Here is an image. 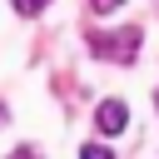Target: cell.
Wrapping results in <instances>:
<instances>
[{"instance_id": "2", "label": "cell", "mask_w": 159, "mask_h": 159, "mask_svg": "<svg viewBox=\"0 0 159 159\" xmlns=\"http://www.w3.org/2000/svg\"><path fill=\"white\" fill-rule=\"evenodd\" d=\"M94 124H99V134H119V129L129 124V104H124V99H99Z\"/></svg>"}, {"instance_id": "1", "label": "cell", "mask_w": 159, "mask_h": 159, "mask_svg": "<svg viewBox=\"0 0 159 159\" xmlns=\"http://www.w3.org/2000/svg\"><path fill=\"white\" fill-rule=\"evenodd\" d=\"M89 55H99V60H134L139 55V30H99V35H89Z\"/></svg>"}, {"instance_id": "5", "label": "cell", "mask_w": 159, "mask_h": 159, "mask_svg": "<svg viewBox=\"0 0 159 159\" xmlns=\"http://www.w3.org/2000/svg\"><path fill=\"white\" fill-rule=\"evenodd\" d=\"M45 5H50V0H15V10H20V15H40Z\"/></svg>"}, {"instance_id": "4", "label": "cell", "mask_w": 159, "mask_h": 159, "mask_svg": "<svg viewBox=\"0 0 159 159\" xmlns=\"http://www.w3.org/2000/svg\"><path fill=\"white\" fill-rule=\"evenodd\" d=\"M119 5H124V0H89V10H94V15H114Z\"/></svg>"}, {"instance_id": "7", "label": "cell", "mask_w": 159, "mask_h": 159, "mask_svg": "<svg viewBox=\"0 0 159 159\" xmlns=\"http://www.w3.org/2000/svg\"><path fill=\"white\" fill-rule=\"evenodd\" d=\"M154 104H159V94H154Z\"/></svg>"}, {"instance_id": "6", "label": "cell", "mask_w": 159, "mask_h": 159, "mask_svg": "<svg viewBox=\"0 0 159 159\" xmlns=\"http://www.w3.org/2000/svg\"><path fill=\"white\" fill-rule=\"evenodd\" d=\"M10 159H35V149H15V154H10Z\"/></svg>"}, {"instance_id": "3", "label": "cell", "mask_w": 159, "mask_h": 159, "mask_svg": "<svg viewBox=\"0 0 159 159\" xmlns=\"http://www.w3.org/2000/svg\"><path fill=\"white\" fill-rule=\"evenodd\" d=\"M80 159H114V154H109L104 144H84V149H80Z\"/></svg>"}]
</instances>
